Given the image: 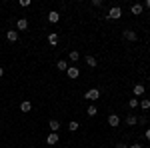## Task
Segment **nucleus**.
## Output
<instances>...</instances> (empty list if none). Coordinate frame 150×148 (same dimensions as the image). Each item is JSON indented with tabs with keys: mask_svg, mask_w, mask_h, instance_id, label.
<instances>
[{
	"mask_svg": "<svg viewBox=\"0 0 150 148\" xmlns=\"http://www.w3.org/2000/svg\"><path fill=\"white\" fill-rule=\"evenodd\" d=\"M84 98H86V100H90V102H96V100L100 98V90H98V88H90V90H86Z\"/></svg>",
	"mask_w": 150,
	"mask_h": 148,
	"instance_id": "f257e3e1",
	"label": "nucleus"
},
{
	"mask_svg": "<svg viewBox=\"0 0 150 148\" xmlns=\"http://www.w3.org/2000/svg\"><path fill=\"white\" fill-rule=\"evenodd\" d=\"M120 16H122V8H120V6H112V8L108 10V18H110V20H118Z\"/></svg>",
	"mask_w": 150,
	"mask_h": 148,
	"instance_id": "f03ea898",
	"label": "nucleus"
},
{
	"mask_svg": "<svg viewBox=\"0 0 150 148\" xmlns=\"http://www.w3.org/2000/svg\"><path fill=\"white\" fill-rule=\"evenodd\" d=\"M66 74H68V78H78V76H80V70L76 68V66H68V70H66Z\"/></svg>",
	"mask_w": 150,
	"mask_h": 148,
	"instance_id": "7ed1b4c3",
	"label": "nucleus"
},
{
	"mask_svg": "<svg viewBox=\"0 0 150 148\" xmlns=\"http://www.w3.org/2000/svg\"><path fill=\"white\" fill-rule=\"evenodd\" d=\"M108 124L112 126V128H116V126L120 124V116H118V114H114V112H112V114H110V116H108Z\"/></svg>",
	"mask_w": 150,
	"mask_h": 148,
	"instance_id": "20e7f679",
	"label": "nucleus"
},
{
	"mask_svg": "<svg viewBox=\"0 0 150 148\" xmlns=\"http://www.w3.org/2000/svg\"><path fill=\"white\" fill-rule=\"evenodd\" d=\"M122 36H124V38H126V40H130V42H134V40H136V38H138V34H136V32H134V30H124V32H122Z\"/></svg>",
	"mask_w": 150,
	"mask_h": 148,
	"instance_id": "39448f33",
	"label": "nucleus"
},
{
	"mask_svg": "<svg viewBox=\"0 0 150 148\" xmlns=\"http://www.w3.org/2000/svg\"><path fill=\"white\" fill-rule=\"evenodd\" d=\"M58 20H60V14H58L56 10H50V12H48V22H50V24H56Z\"/></svg>",
	"mask_w": 150,
	"mask_h": 148,
	"instance_id": "423d86ee",
	"label": "nucleus"
},
{
	"mask_svg": "<svg viewBox=\"0 0 150 148\" xmlns=\"http://www.w3.org/2000/svg\"><path fill=\"white\" fill-rule=\"evenodd\" d=\"M46 144H50V146L58 144V134H56V132H50V134L46 136Z\"/></svg>",
	"mask_w": 150,
	"mask_h": 148,
	"instance_id": "0eeeda50",
	"label": "nucleus"
},
{
	"mask_svg": "<svg viewBox=\"0 0 150 148\" xmlns=\"http://www.w3.org/2000/svg\"><path fill=\"white\" fill-rule=\"evenodd\" d=\"M132 94H134V98H136V96H142V94H144V84H134Z\"/></svg>",
	"mask_w": 150,
	"mask_h": 148,
	"instance_id": "6e6552de",
	"label": "nucleus"
},
{
	"mask_svg": "<svg viewBox=\"0 0 150 148\" xmlns=\"http://www.w3.org/2000/svg\"><path fill=\"white\" fill-rule=\"evenodd\" d=\"M16 28H18V30H26V28H28V20H26V18H18V20H16Z\"/></svg>",
	"mask_w": 150,
	"mask_h": 148,
	"instance_id": "1a4fd4ad",
	"label": "nucleus"
},
{
	"mask_svg": "<svg viewBox=\"0 0 150 148\" xmlns=\"http://www.w3.org/2000/svg\"><path fill=\"white\" fill-rule=\"evenodd\" d=\"M6 38H8V42H16L18 40V32L16 30H8L6 32Z\"/></svg>",
	"mask_w": 150,
	"mask_h": 148,
	"instance_id": "9d476101",
	"label": "nucleus"
},
{
	"mask_svg": "<svg viewBox=\"0 0 150 148\" xmlns=\"http://www.w3.org/2000/svg\"><path fill=\"white\" fill-rule=\"evenodd\" d=\"M126 124H128V126L138 124V116H134V114H128V116H126Z\"/></svg>",
	"mask_w": 150,
	"mask_h": 148,
	"instance_id": "9b49d317",
	"label": "nucleus"
},
{
	"mask_svg": "<svg viewBox=\"0 0 150 148\" xmlns=\"http://www.w3.org/2000/svg\"><path fill=\"white\" fill-rule=\"evenodd\" d=\"M142 10H144V6H142V4H132V8H130V12H132V14H136V16L142 14Z\"/></svg>",
	"mask_w": 150,
	"mask_h": 148,
	"instance_id": "f8f14e48",
	"label": "nucleus"
},
{
	"mask_svg": "<svg viewBox=\"0 0 150 148\" xmlns=\"http://www.w3.org/2000/svg\"><path fill=\"white\" fill-rule=\"evenodd\" d=\"M48 128H50L52 132H58V130H60V122H58V120H50V122H48Z\"/></svg>",
	"mask_w": 150,
	"mask_h": 148,
	"instance_id": "ddd939ff",
	"label": "nucleus"
},
{
	"mask_svg": "<svg viewBox=\"0 0 150 148\" xmlns=\"http://www.w3.org/2000/svg\"><path fill=\"white\" fill-rule=\"evenodd\" d=\"M56 68L62 70V72H66V70H68V62H66V60H58V62H56Z\"/></svg>",
	"mask_w": 150,
	"mask_h": 148,
	"instance_id": "4468645a",
	"label": "nucleus"
},
{
	"mask_svg": "<svg viewBox=\"0 0 150 148\" xmlns=\"http://www.w3.org/2000/svg\"><path fill=\"white\" fill-rule=\"evenodd\" d=\"M84 62H86V64H88L90 68H96V58H94V56H90V54H88V56L84 58Z\"/></svg>",
	"mask_w": 150,
	"mask_h": 148,
	"instance_id": "2eb2a0df",
	"label": "nucleus"
},
{
	"mask_svg": "<svg viewBox=\"0 0 150 148\" xmlns=\"http://www.w3.org/2000/svg\"><path fill=\"white\" fill-rule=\"evenodd\" d=\"M48 42H50L52 46L58 44V34H56V32H50V34H48Z\"/></svg>",
	"mask_w": 150,
	"mask_h": 148,
	"instance_id": "dca6fc26",
	"label": "nucleus"
},
{
	"mask_svg": "<svg viewBox=\"0 0 150 148\" xmlns=\"http://www.w3.org/2000/svg\"><path fill=\"white\" fill-rule=\"evenodd\" d=\"M20 110H22V112H30V110H32V102H28V100L22 102L20 104Z\"/></svg>",
	"mask_w": 150,
	"mask_h": 148,
	"instance_id": "f3484780",
	"label": "nucleus"
},
{
	"mask_svg": "<svg viewBox=\"0 0 150 148\" xmlns=\"http://www.w3.org/2000/svg\"><path fill=\"white\" fill-rule=\"evenodd\" d=\"M128 108H130V110H134V108H138V98H134V96H132V98L128 100Z\"/></svg>",
	"mask_w": 150,
	"mask_h": 148,
	"instance_id": "a211bd4d",
	"label": "nucleus"
},
{
	"mask_svg": "<svg viewBox=\"0 0 150 148\" xmlns=\"http://www.w3.org/2000/svg\"><path fill=\"white\" fill-rule=\"evenodd\" d=\"M138 106L142 108V110H150V100H148V98H144V100H140V102H138Z\"/></svg>",
	"mask_w": 150,
	"mask_h": 148,
	"instance_id": "6ab92c4d",
	"label": "nucleus"
},
{
	"mask_svg": "<svg viewBox=\"0 0 150 148\" xmlns=\"http://www.w3.org/2000/svg\"><path fill=\"white\" fill-rule=\"evenodd\" d=\"M86 114H88L90 118H92V116H96V114H98V110H96V106H94V104H90V106H88V110H86Z\"/></svg>",
	"mask_w": 150,
	"mask_h": 148,
	"instance_id": "aec40b11",
	"label": "nucleus"
},
{
	"mask_svg": "<svg viewBox=\"0 0 150 148\" xmlns=\"http://www.w3.org/2000/svg\"><path fill=\"white\" fill-rule=\"evenodd\" d=\"M70 60H72V62H78V60H80V52H78V50H72V52H70Z\"/></svg>",
	"mask_w": 150,
	"mask_h": 148,
	"instance_id": "412c9836",
	"label": "nucleus"
},
{
	"mask_svg": "<svg viewBox=\"0 0 150 148\" xmlns=\"http://www.w3.org/2000/svg\"><path fill=\"white\" fill-rule=\"evenodd\" d=\"M78 128H80V126H78V122H76V120H72V122L68 124V130H70V132H76Z\"/></svg>",
	"mask_w": 150,
	"mask_h": 148,
	"instance_id": "4be33fe9",
	"label": "nucleus"
},
{
	"mask_svg": "<svg viewBox=\"0 0 150 148\" xmlns=\"http://www.w3.org/2000/svg\"><path fill=\"white\" fill-rule=\"evenodd\" d=\"M92 6L94 8H100L102 6V0H92Z\"/></svg>",
	"mask_w": 150,
	"mask_h": 148,
	"instance_id": "5701e85b",
	"label": "nucleus"
},
{
	"mask_svg": "<svg viewBox=\"0 0 150 148\" xmlns=\"http://www.w3.org/2000/svg\"><path fill=\"white\" fill-rule=\"evenodd\" d=\"M138 122H140V124H142V126H144V124H146V122H148V118H146V116H140V118H138Z\"/></svg>",
	"mask_w": 150,
	"mask_h": 148,
	"instance_id": "b1692460",
	"label": "nucleus"
},
{
	"mask_svg": "<svg viewBox=\"0 0 150 148\" xmlns=\"http://www.w3.org/2000/svg\"><path fill=\"white\" fill-rule=\"evenodd\" d=\"M116 148H128V144H124V142H118V144H116Z\"/></svg>",
	"mask_w": 150,
	"mask_h": 148,
	"instance_id": "393cba45",
	"label": "nucleus"
},
{
	"mask_svg": "<svg viewBox=\"0 0 150 148\" xmlns=\"http://www.w3.org/2000/svg\"><path fill=\"white\" fill-rule=\"evenodd\" d=\"M144 136H146V140H150V128H146V132H144Z\"/></svg>",
	"mask_w": 150,
	"mask_h": 148,
	"instance_id": "a878e982",
	"label": "nucleus"
},
{
	"mask_svg": "<svg viewBox=\"0 0 150 148\" xmlns=\"http://www.w3.org/2000/svg\"><path fill=\"white\" fill-rule=\"evenodd\" d=\"M128 148H142V144H130Z\"/></svg>",
	"mask_w": 150,
	"mask_h": 148,
	"instance_id": "bb28decb",
	"label": "nucleus"
},
{
	"mask_svg": "<svg viewBox=\"0 0 150 148\" xmlns=\"http://www.w3.org/2000/svg\"><path fill=\"white\" fill-rule=\"evenodd\" d=\"M2 76H4V68L0 66V78H2Z\"/></svg>",
	"mask_w": 150,
	"mask_h": 148,
	"instance_id": "cd10ccee",
	"label": "nucleus"
},
{
	"mask_svg": "<svg viewBox=\"0 0 150 148\" xmlns=\"http://www.w3.org/2000/svg\"><path fill=\"white\" fill-rule=\"evenodd\" d=\"M144 6H146V8H150V0H146V2H144Z\"/></svg>",
	"mask_w": 150,
	"mask_h": 148,
	"instance_id": "c85d7f7f",
	"label": "nucleus"
},
{
	"mask_svg": "<svg viewBox=\"0 0 150 148\" xmlns=\"http://www.w3.org/2000/svg\"><path fill=\"white\" fill-rule=\"evenodd\" d=\"M148 82H150V74H148Z\"/></svg>",
	"mask_w": 150,
	"mask_h": 148,
	"instance_id": "c756f323",
	"label": "nucleus"
}]
</instances>
